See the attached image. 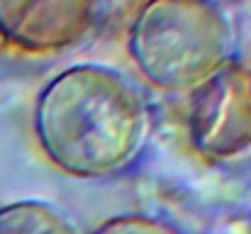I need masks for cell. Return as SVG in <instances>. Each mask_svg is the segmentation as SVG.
<instances>
[{"label":"cell","instance_id":"5","mask_svg":"<svg viewBox=\"0 0 251 234\" xmlns=\"http://www.w3.org/2000/svg\"><path fill=\"white\" fill-rule=\"evenodd\" d=\"M0 234H85L61 208L44 200H17L0 208Z\"/></svg>","mask_w":251,"mask_h":234},{"label":"cell","instance_id":"6","mask_svg":"<svg viewBox=\"0 0 251 234\" xmlns=\"http://www.w3.org/2000/svg\"><path fill=\"white\" fill-rule=\"evenodd\" d=\"M90 234H180L173 225L149 215H117L105 220Z\"/></svg>","mask_w":251,"mask_h":234},{"label":"cell","instance_id":"2","mask_svg":"<svg viewBox=\"0 0 251 234\" xmlns=\"http://www.w3.org/2000/svg\"><path fill=\"white\" fill-rule=\"evenodd\" d=\"M127 49L151 85L193 95L234 61L237 29L215 0H147L132 20Z\"/></svg>","mask_w":251,"mask_h":234},{"label":"cell","instance_id":"3","mask_svg":"<svg viewBox=\"0 0 251 234\" xmlns=\"http://www.w3.org/2000/svg\"><path fill=\"white\" fill-rule=\"evenodd\" d=\"M188 134L193 149L207 161L251 156V69L232 61L193 93Z\"/></svg>","mask_w":251,"mask_h":234},{"label":"cell","instance_id":"4","mask_svg":"<svg viewBox=\"0 0 251 234\" xmlns=\"http://www.w3.org/2000/svg\"><path fill=\"white\" fill-rule=\"evenodd\" d=\"M98 0H0V39L25 54L83 44L98 25Z\"/></svg>","mask_w":251,"mask_h":234},{"label":"cell","instance_id":"1","mask_svg":"<svg viewBox=\"0 0 251 234\" xmlns=\"http://www.w3.org/2000/svg\"><path fill=\"white\" fill-rule=\"evenodd\" d=\"M32 125L49 163L81 181L132 168L147 152L154 127L139 88L102 64L56 74L37 95Z\"/></svg>","mask_w":251,"mask_h":234}]
</instances>
